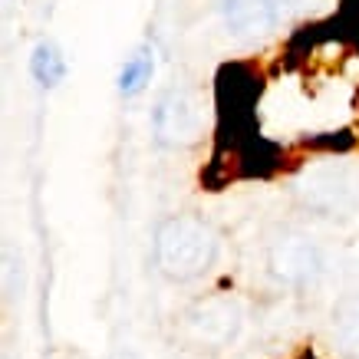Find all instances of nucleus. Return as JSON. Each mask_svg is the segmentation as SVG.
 <instances>
[{"label":"nucleus","instance_id":"1","mask_svg":"<svg viewBox=\"0 0 359 359\" xmlns=\"http://www.w3.org/2000/svg\"><path fill=\"white\" fill-rule=\"evenodd\" d=\"M218 257V234L195 215H172L155 228V267L168 280H195Z\"/></svg>","mask_w":359,"mask_h":359},{"label":"nucleus","instance_id":"2","mask_svg":"<svg viewBox=\"0 0 359 359\" xmlns=\"http://www.w3.org/2000/svg\"><path fill=\"white\" fill-rule=\"evenodd\" d=\"M155 139L172 149H185L195 145L205 135V106L191 89H172L158 99L152 112Z\"/></svg>","mask_w":359,"mask_h":359},{"label":"nucleus","instance_id":"3","mask_svg":"<svg viewBox=\"0 0 359 359\" xmlns=\"http://www.w3.org/2000/svg\"><path fill=\"white\" fill-rule=\"evenodd\" d=\"M267 267L280 283H290V287H304V283L316 280L320 271H323V257L316 244L306 234H297V231H283L280 238L267 248Z\"/></svg>","mask_w":359,"mask_h":359},{"label":"nucleus","instance_id":"4","mask_svg":"<svg viewBox=\"0 0 359 359\" xmlns=\"http://www.w3.org/2000/svg\"><path fill=\"white\" fill-rule=\"evenodd\" d=\"M188 330L198 343H208V346H224L238 337L241 330V306L234 300H224V297H215V300H205L198 304L191 313H188Z\"/></svg>","mask_w":359,"mask_h":359},{"label":"nucleus","instance_id":"5","mask_svg":"<svg viewBox=\"0 0 359 359\" xmlns=\"http://www.w3.org/2000/svg\"><path fill=\"white\" fill-rule=\"evenodd\" d=\"M224 23L238 36H267L277 23V7L273 0H224Z\"/></svg>","mask_w":359,"mask_h":359},{"label":"nucleus","instance_id":"6","mask_svg":"<svg viewBox=\"0 0 359 359\" xmlns=\"http://www.w3.org/2000/svg\"><path fill=\"white\" fill-rule=\"evenodd\" d=\"M333 343L346 359H359V294H346L333 306Z\"/></svg>","mask_w":359,"mask_h":359},{"label":"nucleus","instance_id":"7","mask_svg":"<svg viewBox=\"0 0 359 359\" xmlns=\"http://www.w3.org/2000/svg\"><path fill=\"white\" fill-rule=\"evenodd\" d=\"M152 73H155V53L149 43L135 46V53L122 63L119 69V93L122 96H139L142 89L152 83Z\"/></svg>","mask_w":359,"mask_h":359},{"label":"nucleus","instance_id":"8","mask_svg":"<svg viewBox=\"0 0 359 359\" xmlns=\"http://www.w3.org/2000/svg\"><path fill=\"white\" fill-rule=\"evenodd\" d=\"M30 73H33V79H36L43 89H53V86H60V83H63L66 60H63V53H60V46H56L53 40H40V43L33 46Z\"/></svg>","mask_w":359,"mask_h":359},{"label":"nucleus","instance_id":"9","mask_svg":"<svg viewBox=\"0 0 359 359\" xmlns=\"http://www.w3.org/2000/svg\"><path fill=\"white\" fill-rule=\"evenodd\" d=\"M277 13H287V17H297V13H310L320 7V0H273Z\"/></svg>","mask_w":359,"mask_h":359},{"label":"nucleus","instance_id":"10","mask_svg":"<svg viewBox=\"0 0 359 359\" xmlns=\"http://www.w3.org/2000/svg\"><path fill=\"white\" fill-rule=\"evenodd\" d=\"M109 359H139V356H135V353H132V349H119V353H112Z\"/></svg>","mask_w":359,"mask_h":359}]
</instances>
